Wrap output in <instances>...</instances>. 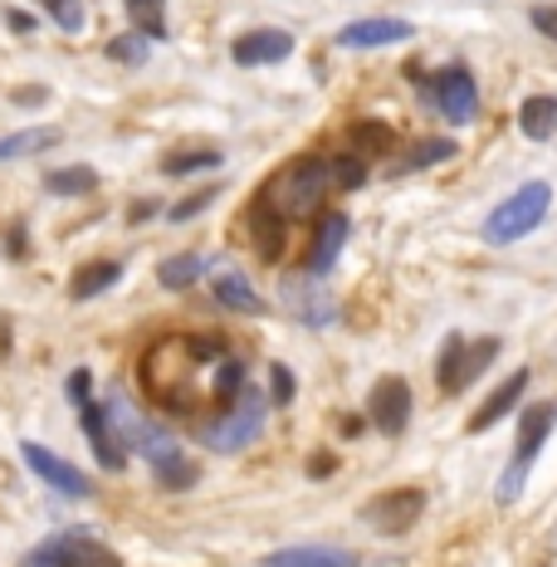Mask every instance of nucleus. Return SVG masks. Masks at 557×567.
<instances>
[{
    "mask_svg": "<svg viewBox=\"0 0 557 567\" xmlns=\"http://www.w3.org/2000/svg\"><path fill=\"white\" fill-rule=\"evenodd\" d=\"M328 186H333V167L318 157H293L289 167L275 172V182L259 192V200H269V206L279 210L283 220H299L308 216L313 206H323Z\"/></svg>",
    "mask_w": 557,
    "mask_h": 567,
    "instance_id": "f257e3e1",
    "label": "nucleus"
},
{
    "mask_svg": "<svg viewBox=\"0 0 557 567\" xmlns=\"http://www.w3.org/2000/svg\"><path fill=\"white\" fill-rule=\"evenodd\" d=\"M293 54V34L289 30H250L230 44V59L240 69H259V64H283Z\"/></svg>",
    "mask_w": 557,
    "mask_h": 567,
    "instance_id": "ddd939ff",
    "label": "nucleus"
},
{
    "mask_svg": "<svg viewBox=\"0 0 557 567\" xmlns=\"http://www.w3.org/2000/svg\"><path fill=\"white\" fill-rule=\"evenodd\" d=\"M265 411H269V396L245 386V392L200 431V441H206L210 451H245V445L259 441V431H265Z\"/></svg>",
    "mask_w": 557,
    "mask_h": 567,
    "instance_id": "20e7f679",
    "label": "nucleus"
},
{
    "mask_svg": "<svg viewBox=\"0 0 557 567\" xmlns=\"http://www.w3.org/2000/svg\"><path fill=\"white\" fill-rule=\"evenodd\" d=\"M147 216H157V200H137L133 206V220H147Z\"/></svg>",
    "mask_w": 557,
    "mask_h": 567,
    "instance_id": "58836bf2",
    "label": "nucleus"
},
{
    "mask_svg": "<svg viewBox=\"0 0 557 567\" xmlns=\"http://www.w3.org/2000/svg\"><path fill=\"white\" fill-rule=\"evenodd\" d=\"M123 10L137 20L142 34H152V40L167 34V0H123Z\"/></svg>",
    "mask_w": 557,
    "mask_h": 567,
    "instance_id": "cd10ccee",
    "label": "nucleus"
},
{
    "mask_svg": "<svg viewBox=\"0 0 557 567\" xmlns=\"http://www.w3.org/2000/svg\"><path fill=\"white\" fill-rule=\"evenodd\" d=\"M44 192H50V196H89V192H99V172H93V167L50 172V176H44Z\"/></svg>",
    "mask_w": 557,
    "mask_h": 567,
    "instance_id": "a878e982",
    "label": "nucleus"
},
{
    "mask_svg": "<svg viewBox=\"0 0 557 567\" xmlns=\"http://www.w3.org/2000/svg\"><path fill=\"white\" fill-rule=\"evenodd\" d=\"M416 34L411 20H391V16H377V20H352V25L338 30V50H382V44H401Z\"/></svg>",
    "mask_w": 557,
    "mask_h": 567,
    "instance_id": "f8f14e48",
    "label": "nucleus"
},
{
    "mask_svg": "<svg viewBox=\"0 0 557 567\" xmlns=\"http://www.w3.org/2000/svg\"><path fill=\"white\" fill-rule=\"evenodd\" d=\"M328 470H333V455H313V460H308V475H328Z\"/></svg>",
    "mask_w": 557,
    "mask_h": 567,
    "instance_id": "4c0bfd02",
    "label": "nucleus"
},
{
    "mask_svg": "<svg viewBox=\"0 0 557 567\" xmlns=\"http://www.w3.org/2000/svg\"><path fill=\"white\" fill-rule=\"evenodd\" d=\"M20 567H123L113 548H103L89 528H69V534L50 538L44 548H34Z\"/></svg>",
    "mask_w": 557,
    "mask_h": 567,
    "instance_id": "423d86ee",
    "label": "nucleus"
},
{
    "mask_svg": "<svg viewBox=\"0 0 557 567\" xmlns=\"http://www.w3.org/2000/svg\"><path fill=\"white\" fill-rule=\"evenodd\" d=\"M283 226L289 220L279 216L269 200H259L255 196V210H250V235H255V250L265 255V259H279V250H283Z\"/></svg>",
    "mask_w": 557,
    "mask_h": 567,
    "instance_id": "412c9836",
    "label": "nucleus"
},
{
    "mask_svg": "<svg viewBox=\"0 0 557 567\" xmlns=\"http://www.w3.org/2000/svg\"><path fill=\"white\" fill-rule=\"evenodd\" d=\"M553 425H557V406H553V401H538V406L524 411V421H518V445H514V455H508V465L499 475V504H514L518 494H524L528 470H533V460L543 455V445H548Z\"/></svg>",
    "mask_w": 557,
    "mask_h": 567,
    "instance_id": "7ed1b4c3",
    "label": "nucleus"
},
{
    "mask_svg": "<svg viewBox=\"0 0 557 567\" xmlns=\"http://www.w3.org/2000/svg\"><path fill=\"white\" fill-rule=\"evenodd\" d=\"M117 279H123V265H117V259H93V265H79L74 269V279H69V293L84 303V299H99V293H109Z\"/></svg>",
    "mask_w": 557,
    "mask_h": 567,
    "instance_id": "6ab92c4d",
    "label": "nucleus"
},
{
    "mask_svg": "<svg viewBox=\"0 0 557 567\" xmlns=\"http://www.w3.org/2000/svg\"><path fill=\"white\" fill-rule=\"evenodd\" d=\"M6 250L16 255V259L25 255V226H10V245H6Z\"/></svg>",
    "mask_w": 557,
    "mask_h": 567,
    "instance_id": "e433bc0d",
    "label": "nucleus"
},
{
    "mask_svg": "<svg viewBox=\"0 0 557 567\" xmlns=\"http://www.w3.org/2000/svg\"><path fill=\"white\" fill-rule=\"evenodd\" d=\"M328 167H333V186H342V192H352V186L367 182V162L358 157V152H352V157H333Z\"/></svg>",
    "mask_w": 557,
    "mask_h": 567,
    "instance_id": "2f4dec72",
    "label": "nucleus"
},
{
    "mask_svg": "<svg viewBox=\"0 0 557 567\" xmlns=\"http://www.w3.org/2000/svg\"><path fill=\"white\" fill-rule=\"evenodd\" d=\"M259 567H358V553L348 548H328V543H299V548H279L269 553Z\"/></svg>",
    "mask_w": 557,
    "mask_h": 567,
    "instance_id": "f3484780",
    "label": "nucleus"
},
{
    "mask_svg": "<svg viewBox=\"0 0 557 567\" xmlns=\"http://www.w3.org/2000/svg\"><path fill=\"white\" fill-rule=\"evenodd\" d=\"M518 133L533 142H548L557 133V99L553 93H533V99L518 103Z\"/></svg>",
    "mask_w": 557,
    "mask_h": 567,
    "instance_id": "aec40b11",
    "label": "nucleus"
},
{
    "mask_svg": "<svg viewBox=\"0 0 557 567\" xmlns=\"http://www.w3.org/2000/svg\"><path fill=\"white\" fill-rule=\"evenodd\" d=\"M450 157H455V142H450V137H425L411 152H401L396 172H425V167H435V162H450Z\"/></svg>",
    "mask_w": 557,
    "mask_h": 567,
    "instance_id": "b1692460",
    "label": "nucleus"
},
{
    "mask_svg": "<svg viewBox=\"0 0 557 567\" xmlns=\"http://www.w3.org/2000/svg\"><path fill=\"white\" fill-rule=\"evenodd\" d=\"M528 382H533V372H528V368L508 372V377H504V382H499V386H494V392H489V396H484V406H479V411H474V416H470V431H474V435H479V431H489V425H499V421L508 416V411H514V406H518V401H524V392H528Z\"/></svg>",
    "mask_w": 557,
    "mask_h": 567,
    "instance_id": "4468645a",
    "label": "nucleus"
},
{
    "mask_svg": "<svg viewBox=\"0 0 557 567\" xmlns=\"http://www.w3.org/2000/svg\"><path fill=\"white\" fill-rule=\"evenodd\" d=\"M220 162L225 157L216 147H196V152H172V157L162 162V172H167V176H196V172H216Z\"/></svg>",
    "mask_w": 557,
    "mask_h": 567,
    "instance_id": "bb28decb",
    "label": "nucleus"
},
{
    "mask_svg": "<svg viewBox=\"0 0 557 567\" xmlns=\"http://www.w3.org/2000/svg\"><path fill=\"white\" fill-rule=\"evenodd\" d=\"M220 196V186H206V192H196V196H186V200H176V206L167 210V216L176 220V226H182V220H192V216H200V210L210 206V200Z\"/></svg>",
    "mask_w": 557,
    "mask_h": 567,
    "instance_id": "473e14b6",
    "label": "nucleus"
},
{
    "mask_svg": "<svg viewBox=\"0 0 557 567\" xmlns=\"http://www.w3.org/2000/svg\"><path fill=\"white\" fill-rule=\"evenodd\" d=\"M206 265L210 259L206 255H172V259H162V269H157V284H167V289H192V284L206 275Z\"/></svg>",
    "mask_w": 557,
    "mask_h": 567,
    "instance_id": "5701e85b",
    "label": "nucleus"
},
{
    "mask_svg": "<svg viewBox=\"0 0 557 567\" xmlns=\"http://www.w3.org/2000/svg\"><path fill=\"white\" fill-rule=\"evenodd\" d=\"M528 16H533V30L548 34V40H557V6H533Z\"/></svg>",
    "mask_w": 557,
    "mask_h": 567,
    "instance_id": "c9c22d12",
    "label": "nucleus"
},
{
    "mask_svg": "<svg viewBox=\"0 0 557 567\" xmlns=\"http://www.w3.org/2000/svg\"><path fill=\"white\" fill-rule=\"evenodd\" d=\"M20 455H25V465L34 470V480H44L50 489H59V494H74V499H89V494H93L89 475H84L79 465H69L64 455L44 451V445H34V441L20 445Z\"/></svg>",
    "mask_w": 557,
    "mask_h": 567,
    "instance_id": "1a4fd4ad",
    "label": "nucleus"
},
{
    "mask_svg": "<svg viewBox=\"0 0 557 567\" xmlns=\"http://www.w3.org/2000/svg\"><path fill=\"white\" fill-rule=\"evenodd\" d=\"M391 142H396V133H391L386 123H358L352 127V147H358V157L367 152V157H377V152H386Z\"/></svg>",
    "mask_w": 557,
    "mask_h": 567,
    "instance_id": "c85d7f7f",
    "label": "nucleus"
},
{
    "mask_svg": "<svg viewBox=\"0 0 557 567\" xmlns=\"http://www.w3.org/2000/svg\"><path fill=\"white\" fill-rule=\"evenodd\" d=\"M499 358V338H479V342H465L460 333L445 338L441 348V368H435V382H441V392H465V386L479 377L489 362Z\"/></svg>",
    "mask_w": 557,
    "mask_h": 567,
    "instance_id": "39448f33",
    "label": "nucleus"
},
{
    "mask_svg": "<svg viewBox=\"0 0 557 567\" xmlns=\"http://www.w3.org/2000/svg\"><path fill=\"white\" fill-rule=\"evenodd\" d=\"M318 279H323V275H313V279H283V303H289V313L299 318V323H308V328H328L338 318L333 293H328Z\"/></svg>",
    "mask_w": 557,
    "mask_h": 567,
    "instance_id": "9b49d317",
    "label": "nucleus"
},
{
    "mask_svg": "<svg viewBox=\"0 0 557 567\" xmlns=\"http://www.w3.org/2000/svg\"><path fill=\"white\" fill-rule=\"evenodd\" d=\"M348 216L342 210H328V216H318V230H313V245H308V275H328V269L338 265L342 245H348Z\"/></svg>",
    "mask_w": 557,
    "mask_h": 567,
    "instance_id": "2eb2a0df",
    "label": "nucleus"
},
{
    "mask_svg": "<svg viewBox=\"0 0 557 567\" xmlns=\"http://www.w3.org/2000/svg\"><path fill=\"white\" fill-rule=\"evenodd\" d=\"M421 514H425V489H386L362 504V518L377 534H406Z\"/></svg>",
    "mask_w": 557,
    "mask_h": 567,
    "instance_id": "6e6552de",
    "label": "nucleus"
},
{
    "mask_svg": "<svg viewBox=\"0 0 557 567\" xmlns=\"http://www.w3.org/2000/svg\"><path fill=\"white\" fill-rule=\"evenodd\" d=\"M269 386H275V396H269L275 406H289L293 401V372L283 362H269Z\"/></svg>",
    "mask_w": 557,
    "mask_h": 567,
    "instance_id": "f704fd0d",
    "label": "nucleus"
},
{
    "mask_svg": "<svg viewBox=\"0 0 557 567\" xmlns=\"http://www.w3.org/2000/svg\"><path fill=\"white\" fill-rule=\"evenodd\" d=\"M64 392H69V406H89V401H93V372L74 368V377L64 382Z\"/></svg>",
    "mask_w": 557,
    "mask_h": 567,
    "instance_id": "72a5a7b5",
    "label": "nucleus"
},
{
    "mask_svg": "<svg viewBox=\"0 0 557 567\" xmlns=\"http://www.w3.org/2000/svg\"><path fill=\"white\" fill-rule=\"evenodd\" d=\"M548 206H553V186L548 182H528L518 186L514 196H504L499 206L489 210V220H484V240L489 245H514L533 235L548 220Z\"/></svg>",
    "mask_w": 557,
    "mask_h": 567,
    "instance_id": "f03ea898",
    "label": "nucleus"
},
{
    "mask_svg": "<svg viewBox=\"0 0 557 567\" xmlns=\"http://www.w3.org/2000/svg\"><path fill=\"white\" fill-rule=\"evenodd\" d=\"M64 142L59 127H20V133L0 137V162H20V157H40V152H50Z\"/></svg>",
    "mask_w": 557,
    "mask_h": 567,
    "instance_id": "4be33fe9",
    "label": "nucleus"
},
{
    "mask_svg": "<svg viewBox=\"0 0 557 567\" xmlns=\"http://www.w3.org/2000/svg\"><path fill=\"white\" fill-rule=\"evenodd\" d=\"M367 421L382 435H401L411 425V386L401 377H382L372 386V396H367Z\"/></svg>",
    "mask_w": 557,
    "mask_h": 567,
    "instance_id": "9d476101",
    "label": "nucleus"
},
{
    "mask_svg": "<svg viewBox=\"0 0 557 567\" xmlns=\"http://www.w3.org/2000/svg\"><path fill=\"white\" fill-rule=\"evenodd\" d=\"M44 10H50V20L64 34H79L89 25V10H84V0H44Z\"/></svg>",
    "mask_w": 557,
    "mask_h": 567,
    "instance_id": "c756f323",
    "label": "nucleus"
},
{
    "mask_svg": "<svg viewBox=\"0 0 557 567\" xmlns=\"http://www.w3.org/2000/svg\"><path fill=\"white\" fill-rule=\"evenodd\" d=\"M79 416H84V435H89L93 455H99V465H103V470H123V465H127V451H123V441L113 435V425H109V411H103V401L93 396L89 406H79Z\"/></svg>",
    "mask_w": 557,
    "mask_h": 567,
    "instance_id": "dca6fc26",
    "label": "nucleus"
},
{
    "mask_svg": "<svg viewBox=\"0 0 557 567\" xmlns=\"http://www.w3.org/2000/svg\"><path fill=\"white\" fill-rule=\"evenodd\" d=\"M210 293H216V303H220V309H230V313H265V309H269V303L255 293V284L245 279V275H235V269L216 275Z\"/></svg>",
    "mask_w": 557,
    "mask_h": 567,
    "instance_id": "a211bd4d",
    "label": "nucleus"
},
{
    "mask_svg": "<svg viewBox=\"0 0 557 567\" xmlns=\"http://www.w3.org/2000/svg\"><path fill=\"white\" fill-rule=\"evenodd\" d=\"M425 93H431V103L441 109L445 123H455V127H465L479 113V89H474V74L465 64H450L435 79H425Z\"/></svg>",
    "mask_w": 557,
    "mask_h": 567,
    "instance_id": "0eeeda50",
    "label": "nucleus"
},
{
    "mask_svg": "<svg viewBox=\"0 0 557 567\" xmlns=\"http://www.w3.org/2000/svg\"><path fill=\"white\" fill-rule=\"evenodd\" d=\"M103 54H109L113 64L142 69V64L152 59V34H142V30H133V34H113V40L103 44Z\"/></svg>",
    "mask_w": 557,
    "mask_h": 567,
    "instance_id": "393cba45",
    "label": "nucleus"
},
{
    "mask_svg": "<svg viewBox=\"0 0 557 567\" xmlns=\"http://www.w3.org/2000/svg\"><path fill=\"white\" fill-rule=\"evenodd\" d=\"M196 480H200V470H196V460H186V455H176L167 470H157V484H162V489H192Z\"/></svg>",
    "mask_w": 557,
    "mask_h": 567,
    "instance_id": "7c9ffc66",
    "label": "nucleus"
}]
</instances>
